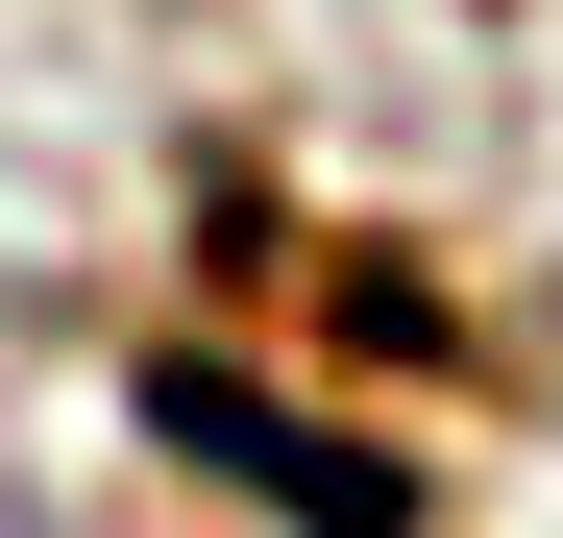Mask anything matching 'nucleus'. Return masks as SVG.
<instances>
[{
  "instance_id": "1",
  "label": "nucleus",
  "mask_w": 563,
  "mask_h": 538,
  "mask_svg": "<svg viewBox=\"0 0 563 538\" xmlns=\"http://www.w3.org/2000/svg\"><path fill=\"white\" fill-rule=\"evenodd\" d=\"M147 416H172V440H221V466H245L269 514H343V538L393 514V466H343V440H295V416H269V392H221V368H147Z\"/></svg>"
}]
</instances>
